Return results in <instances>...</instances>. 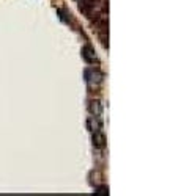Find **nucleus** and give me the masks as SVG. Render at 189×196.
<instances>
[{"instance_id": "obj_1", "label": "nucleus", "mask_w": 189, "mask_h": 196, "mask_svg": "<svg viewBox=\"0 0 189 196\" xmlns=\"http://www.w3.org/2000/svg\"><path fill=\"white\" fill-rule=\"evenodd\" d=\"M85 77H87V82L91 83V85H98L103 78V75L98 72V71H94V69H90L85 72Z\"/></svg>"}, {"instance_id": "obj_2", "label": "nucleus", "mask_w": 189, "mask_h": 196, "mask_svg": "<svg viewBox=\"0 0 189 196\" xmlns=\"http://www.w3.org/2000/svg\"><path fill=\"white\" fill-rule=\"evenodd\" d=\"M82 57H84V60L87 63H93L94 60H96V55H94V52H93V49L90 46H85L82 49Z\"/></svg>"}, {"instance_id": "obj_3", "label": "nucleus", "mask_w": 189, "mask_h": 196, "mask_svg": "<svg viewBox=\"0 0 189 196\" xmlns=\"http://www.w3.org/2000/svg\"><path fill=\"white\" fill-rule=\"evenodd\" d=\"M94 144H96L98 148H103V144H104V137H103V133H100V132H96L94 133Z\"/></svg>"}, {"instance_id": "obj_4", "label": "nucleus", "mask_w": 189, "mask_h": 196, "mask_svg": "<svg viewBox=\"0 0 189 196\" xmlns=\"http://www.w3.org/2000/svg\"><path fill=\"white\" fill-rule=\"evenodd\" d=\"M91 112L96 115V116H100L101 115V107H100V102H93V105H91Z\"/></svg>"}]
</instances>
